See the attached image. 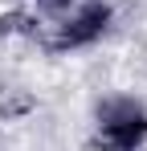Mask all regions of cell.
<instances>
[{
  "label": "cell",
  "instance_id": "cell-1",
  "mask_svg": "<svg viewBox=\"0 0 147 151\" xmlns=\"http://www.w3.org/2000/svg\"><path fill=\"white\" fill-rule=\"evenodd\" d=\"M106 21L110 12L102 0H29L21 17H12V25L33 41H41L45 49L86 45L106 29Z\"/></svg>",
  "mask_w": 147,
  "mask_h": 151
},
{
  "label": "cell",
  "instance_id": "cell-2",
  "mask_svg": "<svg viewBox=\"0 0 147 151\" xmlns=\"http://www.w3.org/2000/svg\"><path fill=\"white\" fill-rule=\"evenodd\" d=\"M147 139V110L131 98H110L98 110V147L102 151H135Z\"/></svg>",
  "mask_w": 147,
  "mask_h": 151
}]
</instances>
